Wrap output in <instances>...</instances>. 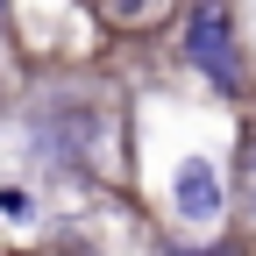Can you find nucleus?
Here are the masks:
<instances>
[{
  "mask_svg": "<svg viewBox=\"0 0 256 256\" xmlns=\"http://www.w3.org/2000/svg\"><path fill=\"white\" fill-rule=\"evenodd\" d=\"M185 64L200 78H214V92H242V50H235V14L220 0H192L185 14Z\"/></svg>",
  "mask_w": 256,
  "mask_h": 256,
  "instance_id": "f257e3e1",
  "label": "nucleus"
},
{
  "mask_svg": "<svg viewBox=\"0 0 256 256\" xmlns=\"http://www.w3.org/2000/svg\"><path fill=\"white\" fill-rule=\"evenodd\" d=\"M171 192H178V214L192 220V228H214V220H220V206H228V185H220L214 156H178Z\"/></svg>",
  "mask_w": 256,
  "mask_h": 256,
  "instance_id": "f03ea898",
  "label": "nucleus"
},
{
  "mask_svg": "<svg viewBox=\"0 0 256 256\" xmlns=\"http://www.w3.org/2000/svg\"><path fill=\"white\" fill-rule=\"evenodd\" d=\"M114 28H150V22H164L171 14V0H92Z\"/></svg>",
  "mask_w": 256,
  "mask_h": 256,
  "instance_id": "7ed1b4c3",
  "label": "nucleus"
},
{
  "mask_svg": "<svg viewBox=\"0 0 256 256\" xmlns=\"http://www.w3.org/2000/svg\"><path fill=\"white\" fill-rule=\"evenodd\" d=\"M235 206L256 228V136H242V156H235Z\"/></svg>",
  "mask_w": 256,
  "mask_h": 256,
  "instance_id": "20e7f679",
  "label": "nucleus"
},
{
  "mask_svg": "<svg viewBox=\"0 0 256 256\" xmlns=\"http://www.w3.org/2000/svg\"><path fill=\"white\" fill-rule=\"evenodd\" d=\"M171 256H185V249H171ZM206 256H220V249H206Z\"/></svg>",
  "mask_w": 256,
  "mask_h": 256,
  "instance_id": "39448f33",
  "label": "nucleus"
}]
</instances>
